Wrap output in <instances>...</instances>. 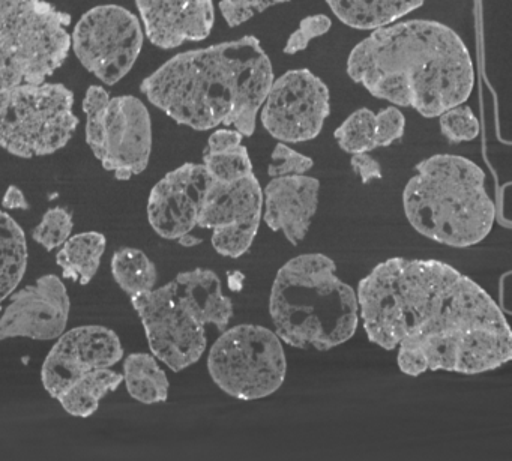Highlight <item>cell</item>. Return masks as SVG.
<instances>
[{"label": "cell", "instance_id": "obj_1", "mask_svg": "<svg viewBox=\"0 0 512 461\" xmlns=\"http://www.w3.org/2000/svg\"><path fill=\"white\" fill-rule=\"evenodd\" d=\"M368 340L397 350L401 373L484 374L512 359L502 308L467 275L440 260L392 257L358 284Z\"/></svg>", "mask_w": 512, "mask_h": 461}, {"label": "cell", "instance_id": "obj_2", "mask_svg": "<svg viewBox=\"0 0 512 461\" xmlns=\"http://www.w3.org/2000/svg\"><path fill=\"white\" fill-rule=\"evenodd\" d=\"M347 74L373 97L410 107L424 118L466 103L475 67L457 32L431 20H409L371 32L347 59Z\"/></svg>", "mask_w": 512, "mask_h": 461}, {"label": "cell", "instance_id": "obj_3", "mask_svg": "<svg viewBox=\"0 0 512 461\" xmlns=\"http://www.w3.org/2000/svg\"><path fill=\"white\" fill-rule=\"evenodd\" d=\"M271 59L256 37L173 56L142 82L143 95L176 124L197 131H256L257 116L274 82Z\"/></svg>", "mask_w": 512, "mask_h": 461}, {"label": "cell", "instance_id": "obj_4", "mask_svg": "<svg viewBox=\"0 0 512 461\" xmlns=\"http://www.w3.org/2000/svg\"><path fill=\"white\" fill-rule=\"evenodd\" d=\"M269 316L283 343L328 352L356 334L358 295L338 277L331 257L301 254L278 269L269 295Z\"/></svg>", "mask_w": 512, "mask_h": 461}, {"label": "cell", "instance_id": "obj_5", "mask_svg": "<svg viewBox=\"0 0 512 461\" xmlns=\"http://www.w3.org/2000/svg\"><path fill=\"white\" fill-rule=\"evenodd\" d=\"M484 170L469 158L439 154L416 164L403 190L410 226L437 244L469 248L481 244L496 220Z\"/></svg>", "mask_w": 512, "mask_h": 461}, {"label": "cell", "instance_id": "obj_6", "mask_svg": "<svg viewBox=\"0 0 512 461\" xmlns=\"http://www.w3.org/2000/svg\"><path fill=\"white\" fill-rule=\"evenodd\" d=\"M70 25L47 0H0V91L53 76L70 55Z\"/></svg>", "mask_w": 512, "mask_h": 461}, {"label": "cell", "instance_id": "obj_7", "mask_svg": "<svg viewBox=\"0 0 512 461\" xmlns=\"http://www.w3.org/2000/svg\"><path fill=\"white\" fill-rule=\"evenodd\" d=\"M74 94L59 83L0 91V149L32 160L55 154L79 127Z\"/></svg>", "mask_w": 512, "mask_h": 461}, {"label": "cell", "instance_id": "obj_8", "mask_svg": "<svg viewBox=\"0 0 512 461\" xmlns=\"http://www.w3.org/2000/svg\"><path fill=\"white\" fill-rule=\"evenodd\" d=\"M86 143L101 166L118 181L142 175L152 154L151 113L139 98L110 97L101 86H91L83 100Z\"/></svg>", "mask_w": 512, "mask_h": 461}, {"label": "cell", "instance_id": "obj_9", "mask_svg": "<svg viewBox=\"0 0 512 461\" xmlns=\"http://www.w3.org/2000/svg\"><path fill=\"white\" fill-rule=\"evenodd\" d=\"M208 371L215 385L236 400H262L283 386L287 358L283 341L266 326L226 328L212 344Z\"/></svg>", "mask_w": 512, "mask_h": 461}, {"label": "cell", "instance_id": "obj_10", "mask_svg": "<svg viewBox=\"0 0 512 461\" xmlns=\"http://www.w3.org/2000/svg\"><path fill=\"white\" fill-rule=\"evenodd\" d=\"M145 43L139 17L119 5H100L83 14L71 34V49L83 68L104 85L133 70Z\"/></svg>", "mask_w": 512, "mask_h": 461}, {"label": "cell", "instance_id": "obj_11", "mask_svg": "<svg viewBox=\"0 0 512 461\" xmlns=\"http://www.w3.org/2000/svg\"><path fill=\"white\" fill-rule=\"evenodd\" d=\"M130 298L158 361L175 373L200 361L208 347L206 326L184 304L175 281Z\"/></svg>", "mask_w": 512, "mask_h": 461}, {"label": "cell", "instance_id": "obj_12", "mask_svg": "<svg viewBox=\"0 0 512 461\" xmlns=\"http://www.w3.org/2000/svg\"><path fill=\"white\" fill-rule=\"evenodd\" d=\"M260 110L263 127L278 142H310L331 113V94L310 70H290L272 82Z\"/></svg>", "mask_w": 512, "mask_h": 461}, {"label": "cell", "instance_id": "obj_13", "mask_svg": "<svg viewBox=\"0 0 512 461\" xmlns=\"http://www.w3.org/2000/svg\"><path fill=\"white\" fill-rule=\"evenodd\" d=\"M124 356L121 338L101 325L77 326L56 338L41 368V380L50 397L59 395L83 374L112 368Z\"/></svg>", "mask_w": 512, "mask_h": 461}, {"label": "cell", "instance_id": "obj_14", "mask_svg": "<svg viewBox=\"0 0 512 461\" xmlns=\"http://www.w3.org/2000/svg\"><path fill=\"white\" fill-rule=\"evenodd\" d=\"M71 301L64 281L55 274L43 275L34 284L10 295L0 316V341L8 338L56 340L67 331Z\"/></svg>", "mask_w": 512, "mask_h": 461}, {"label": "cell", "instance_id": "obj_15", "mask_svg": "<svg viewBox=\"0 0 512 461\" xmlns=\"http://www.w3.org/2000/svg\"><path fill=\"white\" fill-rule=\"evenodd\" d=\"M209 173L203 164H182L167 173L151 190L148 220L163 239L178 241L197 227Z\"/></svg>", "mask_w": 512, "mask_h": 461}, {"label": "cell", "instance_id": "obj_16", "mask_svg": "<svg viewBox=\"0 0 512 461\" xmlns=\"http://www.w3.org/2000/svg\"><path fill=\"white\" fill-rule=\"evenodd\" d=\"M145 37L164 50L197 43L211 35L214 0H136Z\"/></svg>", "mask_w": 512, "mask_h": 461}, {"label": "cell", "instance_id": "obj_17", "mask_svg": "<svg viewBox=\"0 0 512 461\" xmlns=\"http://www.w3.org/2000/svg\"><path fill=\"white\" fill-rule=\"evenodd\" d=\"M319 196L320 182L313 176L272 178L263 190L262 220L296 247L310 232Z\"/></svg>", "mask_w": 512, "mask_h": 461}, {"label": "cell", "instance_id": "obj_18", "mask_svg": "<svg viewBox=\"0 0 512 461\" xmlns=\"http://www.w3.org/2000/svg\"><path fill=\"white\" fill-rule=\"evenodd\" d=\"M263 212V188L256 175L221 182L209 175L197 227L238 229L259 233Z\"/></svg>", "mask_w": 512, "mask_h": 461}, {"label": "cell", "instance_id": "obj_19", "mask_svg": "<svg viewBox=\"0 0 512 461\" xmlns=\"http://www.w3.org/2000/svg\"><path fill=\"white\" fill-rule=\"evenodd\" d=\"M173 281L184 304L203 325H214L221 332L229 326L235 308L232 299L224 295L223 283L214 271L196 268L179 272Z\"/></svg>", "mask_w": 512, "mask_h": 461}, {"label": "cell", "instance_id": "obj_20", "mask_svg": "<svg viewBox=\"0 0 512 461\" xmlns=\"http://www.w3.org/2000/svg\"><path fill=\"white\" fill-rule=\"evenodd\" d=\"M340 22L359 31H376L418 10L425 0H326Z\"/></svg>", "mask_w": 512, "mask_h": 461}, {"label": "cell", "instance_id": "obj_21", "mask_svg": "<svg viewBox=\"0 0 512 461\" xmlns=\"http://www.w3.org/2000/svg\"><path fill=\"white\" fill-rule=\"evenodd\" d=\"M107 239L100 232L71 235L56 254V263L62 269V278L86 286L94 280L106 253Z\"/></svg>", "mask_w": 512, "mask_h": 461}, {"label": "cell", "instance_id": "obj_22", "mask_svg": "<svg viewBox=\"0 0 512 461\" xmlns=\"http://www.w3.org/2000/svg\"><path fill=\"white\" fill-rule=\"evenodd\" d=\"M124 382V377L112 368L89 371L74 380L58 397L65 412L77 418H89L97 412L101 400L110 392L116 391Z\"/></svg>", "mask_w": 512, "mask_h": 461}, {"label": "cell", "instance_id": "obj_23", "mask_svg": "<svg viewBox=\"0 0 512 461\" xmlns=\"http://www.w3.org/2000/svg\"><path fill=\"white\" fill-rule=\"evenodd\" d=\"M28 257L22 226L10 214L0 211V304L22 283Z\"/></svg>", "mask_w": 512, "mask_h": 461}, {"label": "cell", "instance_id": "obj_24", "mask_svg": "<svg viewBox=\"0 0 512 461\" xmlns=\"http://www.w3.org/2000/svg\"><path fill=\"white\" fill-rule=\"evenodd\" d=\"M122 377L128 394L139 403H164L169 398V377L152 353H131L127 356Z\"/></svg>", "mask_w": 512, "mask_h": 461}, {"label": "cell", "instance_id": "obj_25", "mask_svg": "<svg viewBox=\"0 0 512 461\" xmlns=\"http://www.w3.org/2000/svg\"><path fill=\"white\" fill-rule=\"evenodd\" d=\"M112 274L118 286L128 296L148 292L157 286V266L139 248L125 247L115 251Z\"/></svg>", "mask_w": 512, "mask_h": 461}, {"label": "cell", "instance_id": "obj_26", "mask_svg": "<svg viewBox=\"0 0 512 461\" xmlns=\"http://www.w3.org/2000/svg\"><path fill=\"white\" fill-rule=\"evenodd\" d=\"M376 113L368 109L353 112L340 127L335 130L334 137L338 146L347 154H364L376 149Z\"/></svg>", "mask_w": 512, "mask_h": 461}, {"label": "cell", "instance_id": "obj_27", "mask_svg": "<svg viewBox=\"0 0 512 461\" xmlns=\"http://www.w3.org/2000/svg\"><path fill=\"white\" fill-rule=\"evenodd\" d=\"M202 164L212 178L221 182L236 181L254 173L248 149L242 145L218 154L205 152Z\"/></svg>", "mask_w": 512, "mask_h": 461}, {"label": "cell", "instance_id": "obj_28", "mask_svg": "<svg viewBox=\"0 0 512 461\" xmlns=\"http://www.w3.org/2000/svg\"><path fill=\"white\" fill-rule=\"evenodd\" d=\"M74 230L73 214L67 208L56 206L44 214L41 223L32 232V238L46 251L61 248Z\"/></svg>", "mask_w": 512, "mask_h": 461}, {"label": "cell", "instance_id": "obj_29", "mask_svg": "<svg viewBox=\"0 0 512 461\" xmlns=\"http://www.w3.org/2000/svg\"><path fill=\"white\" fill-rule=\"evenodd\" d=\"M440 131L451 143L472 142L479 136V121L470 107L460 104L439 116Z\"/></svg>", "mask_w": 512, "mask_h": 461}, {"label": "cell", "instance_id": "obj_30", "mask_svg": "<svg viewBox=\"0 0 512 461\" xmlns=\"http://www.w3.org/2000/svg\"><path fill=\"white\" fill-rule=\"evenodd\" d=\"M314 167L313 158L295 151L280 142L275 146L268 166L269 178H283V176L307 175Z\"/></svg>", "mask_w": 512, "mask_h": 461}, {"label": "cell", "instance_id": "obj_31", "mask_svg": "<svg viewBox=\"0 0 512 461\" xmlns=\"http://www.w3.org/2000/svg\"><path fill=\"white\" fill-rule=\"evenodd\" d=\"M331 28L332 20L325 16V14L305 17L299 23V28L287 40L286 46H284V53L286 55H296V53L304 52L311 41L328 34Z\"/></svg>", "mask_w": 512, "mask_h": 461}, {"label": "cell", "instance_id": "obj_32", "mask_svg": "<svg viewBox=\"0 0 512 461\" xmlns=\"http://www.w3.org/2000/svg\"><path fill=\"white\" fill-rule=\"evenodd\" d=\"M290 0H221L220 11L230 28L244 25L257 14Z\"/></svg>", "mask_w": 512, "mask_h": 461}, {"label": "cell", "instance_id": "obj_33", "mask_svg": "<svg viewBox=\"0 0 512 461\" xmlns=\"http://www.w3.org/2000/svg\"><path fill=\"white\" fill-rule=\"evenodd\" d=\"M376 148H388L400 140L406 130V118L397 107H386L374 116Z\"/></svg>", "mask_w": 512, "mask_h": 461}, {"label": "cell", "instance_id": "obj_34", "mask_svg": "<svg viewBox=\"0 0 512 461\" xmlns=\"http://www.w3.org/2000/svg\"><path fill=\"white\" fill-rule=\"evenodd\" d=\"M242 140H244V136L235 128H221L209 136L205 152L218 154V152L229 151V149L242 145Z\"/></svg>", "mask_w": 512, "mask_h": 461}, {"label": "cell", "instance_id": "obj_35", "mask_svg": "<svg viewBox=\"0 0 512 461\" xmlns=\"http://www.w3.org/2000/svg\"><path fill=\"white\" fill-rule=\"evenodd\" d=\"M350 164L355 173H358L362 184H370L374 179H382V167L376 158L371 157L370 152L352 155Z\"/></svg>", "mask_w": 512, "mask_h": 461}, {"label": "cell", "instance_id": "obj_36", "mask_svg": "<svg viewBox=\"0 0 512 461\" xmlns=\"http://www.w3.org/2000/svg\"><path fill=\"white\" fill-rule=\"evenodd\" d=\"M2 208L4 209H29V202L26 200L25 193L16 185H10L5 191L4 199H2Z\"/></svg>", "mask_w": 512, "mask_h": 461}, {"label": "cell", "instance_id": "obj_37", "mask_svg": "<svg viewBox=\"0 0 512 461\" xmlns=\"http://www.w3.org/2000/svg\"><path fill=\"white\" fill-rule=\"evenodd\" d=\"M178 242L184 245V247H194V245L202 244V239L196 238V236L191 235V233H187V235L181 236Z\"/></svg>", "mask_w": 512, "mask_h": 461}]
</instances>
